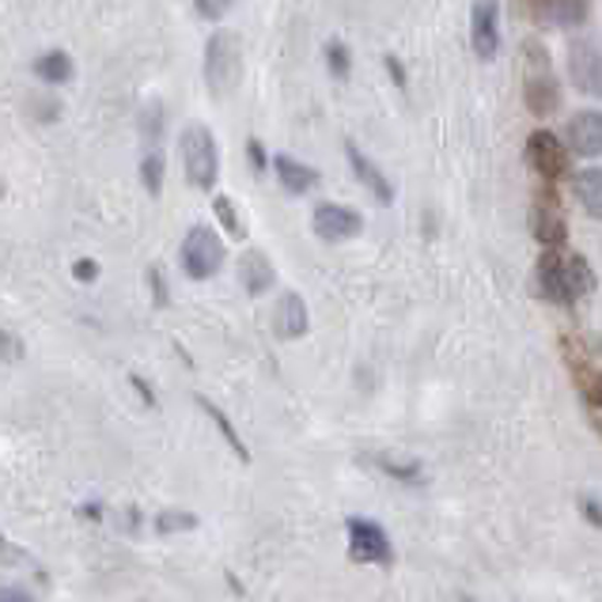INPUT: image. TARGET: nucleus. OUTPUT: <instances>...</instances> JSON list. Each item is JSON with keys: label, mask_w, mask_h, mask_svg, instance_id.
Segmentation results:
<instances>
[{"label": "nucleus", "mask_w": 602, "mask_h": 602, "mask_svg": "<svg viewBox=\"0 0 602 602\" xmlns=\"http://www.w3.org/2000/svg\"><path fill=\"white\" fill-rule=\"evenodd\" d=\"M0 561H8V565H23V553H12V545L4 542V535H0Z\"/></svg>", "instance_id": "30"}, {"label": "nucleus", "mask_w": 602, "mask_h": 602, "mask_svg": "<svg viewBox=\"0 0 602 602\" xmlns=\"http://www.w3.org/2000/svg\"><path fill=\"white\" fill-rule=\"evenodd\" d=\"M530 235H535L545 250L568 247V220L550 189H542V194L535 197V205H530Z\"/></svg>", "instance_id": "8"}, {"label": "nucleus", "mask_w": 602, "mask_h": 602, "mask_svg": "<svg viewBox=\"0 0 602 602\" xmlns=\"http://www.w3.org/2000/svg\"><path fill=\"white\" fill-rule=\"evenodd\" d=\"M386 73H391V81L398 84V87H406V69H402L394 58H386Z\"/></svg>", "instance_id": "32"}, {"label": "nucleus", "mask_w": 602, "mask_h": 602, "mask_svg": "<svg viewBox=\"0 0 602 602\" xmlns=\"http://www.w3.org/2000/svg\"><path fill=\"white\" fill-rule=\"evenodd\" d=\"M527 168L542 182H557L568 171V148L550 130H535L527 137Z\"/></svg>", "instance_id": "9"}, {"label": "nucleus", "mask_w": 602, "mask_h": 602, "mask_svg": "<svg viewBox=\"0 0 602 602\" xmlns=\"http://www.w3.org/2000/svg\"><path fill=\"white\" fill-rule=\"evenodd\" d=\"M179 258H182L186 277H194V281H209V277L224 266V243H220V235L212 232V228L197 224V228H189L186 239H182Z\"/></svg>", "instance_id": "5"}, {"label": "nucleus", "mask_w": 602, "mask_h": 602, "mask_svg": "<svg viewBox=\"0 0 602 602\" xmlns=\"http://www.w3.org/2000/svg\"><path fill=\"white\" fill-rule=\"evenodd\" d=\"M311 228L322 243H345V239H356V235L364 232V217L356 209H348V205L322 201V205H315Z\"/></svg>", "instance_id": "11"}, {"label": "nucleus", "mask_w": 602, "mask_h": 602, "mask_svg": "<svg viewBox=\"0 0 602 602\" xmlns=\"http://www.w3.org/2000/svg\"><path fill=\"white\" fill-rule=\"evenodd\" d=\"M140 179H145L148 194H160L163 189V156H160V148H152V152L145 156V163H140Z\"/></svg>", "instance_id": "23"}, {"label": "nucleus", "mask_w": 602, "mask_h": 602, "mask_svg": "<svg viewBox=\"0 0 602 602\" xmlns=\"http://www.w3.org/2000/svg\"><path fill=\"white\" fill-rule=\"evenodd\" d=\"M576 197H580L583 212H588L591 220H602V168H588L576 174L573 182Z\"/></svg>", "instance_id": "18"}, {"label": "nucleus", "mask_w": 602, "mask_h": 602, "mask_svg": "<svg viewBox=\"0 0 602 602\" xmlns=\"http://www.w3.org/2000/svg\"><path fill=\"white\" fill-rule=\"evenodd\" d=\"M194 8H197V15H201V20H224L228 12H232L235 8V0H194Z\"/></svg>", "instance_id": "26"}, {"label": "nucleus", "mask_w": 602, "mask_h": 602, "mask_svg": "<svg viewBox=\"0 0 602 602\" xmlns=\"http://www.w3.org/2000/svg\"><path fill=\"white\" fill-rule=\"evenodd\" d=\"M243 81V46L232 30H217V35L205 42V84L217 99H228V95L239 87Z\"/></svg>", "instance_id": "2"}, {"label": "nucleus", "mask_w": 602, "mask_h": 602, "mask_svg": "<svg viewBox=\"0 0 602 602\" xmlns=\"http://www.w3.org/2000/svg\"><path fill=\"white\" fill-rule=\"evenodd\" d=\"M179 152H182V171H186L189 186L197 189H212L220 179V148L205 125H186L179 137Z\"/></svg>", "instance_id": "3"}, {"label": "nucleus", "mask_w": 602, "mask_h": 602, "mask_svg": "<svg viewBox=\"0 0 602 602\" xmlns=\"http://www.w3.org/2000/svg\"><path fill=\"white\" fill-rule=\"evenodd\" d=\"M345 156H348V168L356 171V179H360L364 186H368L371 194L379 197V201H383V205H391V201H394V186H391V182H386V174L379 171L376 163H371L368 156H364L360 148L353 145V140H345Z\"/></svg>", "instance_id": "15"}, {"label": "nucleus", "mask_w": 602, "mask_h": 602, "mask_svg": "<svg viewBox=\"0 0 602 602\" xmlns=\"http://www.w3.org/2000/svg\"><path fill=\"white\" fill-rule=\"evenodd\" d=\"M197 406H201L205 414L212 417V425H217L220 435H224V440H228V447H232L235 455H239V463H250V451H247V443H243V440H239V432L232 429V421H228V417H224V409H217L209 398H201V394H197Z\"/></svg>", "instance_id": "21"}, {"label": "nucleus", "mask_w": 602, "mask_h": 602, "mask_svg": "<svg viewBox=\"0 0 602 602\" xmlns=\"http://www.w3.org/2000/svg\"><path fill=\"white\" fill-rule=\"evenodd\" d=\"M35 73H38V81H46V84H69L73 81V61H69V53L50 50L35 61Z\"/></svg>", "instance_id": "20"}, {"label": "nucleus", "mask_w": 602, "mask_h": 602, "mask_svg": "<svg viewBox=\"0 0 602 602\" xmlns=\"http://www.w3.org/2000/svg\"><path fill=\"white\" fill-rule=\"evenodd\" d=\"M470 46L481 61H493L501 53V0H474Z\"/></svg>", "instance_id": "10"}, {"label": "nucleus", "mask_w": 602, "mask_h": 602, "mask_svg": "<svg viewBox=\"0 0 602 602\" xmlns=\"http://www.w3.org/2000/svg\"><path fill=\"white\" fill-rule=\"evenodd\" d=\"M568 76L576 91L588 99H602V42L599 38H576L568 46Z\"/></svg>", "instance_id": "7"}, {"label": "nucleus", "mask_w": 602, "mask_h": 602, "mask_svg": "<svg viewBox=\"0 0 602 602\" xmlns=\"http://www.w3.org/2000/svg\"><path fill=\"white\" fill-rule=\"evenodd\" d=\"M583 512H588V519L595 523V527H602V508H599V501H591V496H588V501H583Z\"/></svg>", "instance_id": "34"}, {"label": "nucleus", "mask_w": 602, "mask_h": 602, "mask_svg": "<svg viewBox=\"0 0 602 602\" xmlns=\"http://www.w3.org/2000/svg\"><path fill=\"white\" fill-rule=\"evenodd\" d=\"M371 463H376L379 470L391 474V478H398V481H421V466L417 463H391V458H383V455H376Z\"/></svg>", "instance_id": "25"}, {"label": "nucleus", "mask_w": 602, "mask_h": 602, "mask_svg": "<svg viewBox=\"0 0 602 602\" xmlns=\"http://www.w3.org/2000/svg\"><path fill=\"white\" fill-rule=\"evenodd\" d=\"M573 383H576V391H580V398L591 406V414H602V368H591V364L576 360Z\"/></svg>", "instance_id": "19"}, {"label": "nucleus", "mask_w": 602, "mask_h": 602, "mask_svg": "<svg viewBox=\"0 0 602 602\" xmlns=\"http://www.w3.org/2000/svg\"><path fill=\"white\" fill-rule=\"evenodd\" d=\"M599 348H602V342H599Z\"/></svg>", "instance_id": "37"}, {"label": "nucleus", "mask_w": 602, "mask_h": 602, "mask_svg": "<svg viewBox=\"0 0 602 602\" xmlns=\"http://www.w3.org/2000/svg\"><path fill=\"white\" fill-rule=\"evenodd\" d=\"M591 421H595V429H599V435H602V414H591Z\"/></svg>", "instance_id": "35"}, {"label": "nucleus", "mask_w": 602, "mask_h": 602, "mask_svg": "<svg viewBox=\"0 0 602 602\" xmlns=\"http://www.w3.org/2000/svg\"><path fill=\"white\" fill-rule=\"evenodd\" d=\"M0 602H35V599L20 588H0Z\"/></svg>", "instance_id": "31"}, {"label": "nucleus", "mask_w": 602, "mask_h": 602, "mask_svg": "<svg viewBox=\"0 0 602 602\" xmlns=\"http://www.w3.org/2000/svg\"><path fill=\"white\" fill-rule=\"evenodd\" d=\"M538 288L550 304L557 307H573L580 296H588L595 288V273H591L588 258L583 255H568V250H545L538 258Z\"/></svg>", "instance_id": "1"}, {"label": "nucleus", "mask_w": 602, "mask_h": 602, "mask_svg": "<svg viewBox=\"0 0 602 602\" xmlns=\"http://www.w3.org/2000/svg\"><path fill=\"white\" fill-rule=\"evenodd\" d=\"M247 152H250V163H255L258 171L266 168V152H261V145H258V140H250V145H247Z\"/></svg>", "instance_id": "33"}, {"label": "nucleus", "mask_w": 602, "mask_h": 602, "mask_svg": "<svg viewBox=\"0 0 602 602\" xmlns=\"http://www.w3.org/2000/svg\"><path fill=\"white\" fill-rule=\"evenodd\" d=\"M239 281H243V288H247V296H266L277 281L273 261L261 255V250H247V255L239 258Z\"/></svg>", "instance_id": "16"}, {"label": "nucleus", "mask_w": 602, "mask_h": 602, "mask_svg": "<svg viewBox=\"0 0 602 602\" xmlns=\"http://www.w3.org/2000/svg\"><path fill=\"white\" fill-rule=\"evenodd\" d=\"M212 212H217L220 224L228 228V235H235V239H247V228H243V220H239V212H235V201H232V197L220 194L217 201H212Z\"/></svg>", "instance_id": "22"}, {"label": "nucleus", "mask_w": 602, "mask_h": 602, "mask_svg": "<svg viewBox=\"0 0 602 602\" xmlns=\"http://www.w3.org/2000/svg\"><path fill=\"white\" fill-rule=\"evenodd\" d=\"M591 12V0H535V15L550 27H580Z\"/></svg>", "instance_id": "13"}, {"label": "nucleus", "mask_w": 602, "mask_h": 602, "mask_svg": "<svg viewBox=\"0 0 602 602\" xmlns=\"http://www.w3.org/2000/svg\"><path fill=\"white\" fill-rule=\"evenodd\" d=\"M73 273H76V281H84V284H91L95 277H99V261H91V258H81L73 266Z\"/></svg>", "instance_id": "29"}, {"label": "nucleus", "mask_w": 602, "mask_h": 602, "mask_svg": "<svg viewBox=\"0 0 602 602\" xmlns=\"http://www.w3.org/2000/svg\"><path fill=\"white\" fill-rule=\"evenodd\" d=\"M273 171H277V182H281L288 194H307V189H315L319 186V171L315 168H307V163H299V160H292V156H273Z\"/></svg>", "instance_id": "17"}, {"label": "nucleus", "mask_w": 602, "mask_h": 602, "mask_svg": "<svg viewBox=\"0 0 602 602\" xmlns=\"http://www.w3.org/2000/svg\"><path fill=\"white\" fill-rule=\"evenodd\" d=\"M307 304L299 299V292H284L281 304H277V319H273V330L277 337H284V342H296V337L307 334Z\"/></svg>", "instance_id": "14"}, {"label": "nucleus", "mask_w": 602, "mask_h": 602, "mask_svg": "<svg viewBox=\"0 0 602 602\" xmlns=\"http://www.w3.org/2000/svg\"><path fill=\"white\" fill-rule=\"evenodd\" d=\"M565 137L576 156H588V160L602 156V110H580V114H573L568 118Z\"/></svg>", "instance_id": "12"}, {"label": "nucleus", "mask_w": 602, "mask_h": 602, "mask_svg": "<svg viewBox=\"0 0 602 602\" xmlns=\"http://www.w3.org/2000/svg\"><path fill=\"white\" fill-rule=\"evenodd\" d=\"M345 530H348V553H353V561H360V565H391L394 561L391 538H386V530L376 519L348 516Z\"/></svg>", "instance_id": "6"}, {"label": "nucleus", "mask_w": 602, "mask_h": 602, "mask_svg": "<svg viewBox=\"0 0 602 602\" xmlns=\"http://www.w3.org/2000/svg\"><path fill=\"white\" fill-rule=\"evenodd\" d=\"M327 65H330V73H334L337 81H348L353 61H348V46L345 42H330L327 46Z\"/></svg>", "instance_id": "24"}, {"label": "nucleus", "mask_w": 602, "mask_h": 602, "mask_svg": "<svg viewBox=\"0 0 602 602\" xmlns=\"http://www.w3.org/2000/svg\"><path fill=\"white\" fill-rule=\"evenodd\" d=\"M527 81H523V102L535 118H550L561 107V87L557 76L550 73V58L542 53L538 42H527Z\"/></svg>", "instance_id": "4"}, {"label": "nucleus", "mask_w": 602, "mask_h": 602, "mask_svg": "<svg viewBox=\"0 0 602 602\" xmlns=\"http://www.w3.org/2000/svg\"><path fill=\"white\" fill-rule=\"evenodd\" d=\"M156 527H160V530H194L197 519L189 516V512H186V516H174V512H168V516L156 519Z\"/></svg>", "instance_id": "27"}, {"label": "nucleus", "mask_w": 602, "mask_h": 602, "mask_svg": "<svg viewBox=\"0 0 602 602\" xmlns=\"http://www.w3.org/2000/svg\"><path fill=\"white\" fill-rule=\"evenodd\" d=\"M148 284H152L156 307H168V284H163V269H160V266L148 269Z\"/></svg>", "instance_id": "28"}, {"label": "nucleus", "mask_w": 602, "mask_h": 602, "mask_svg": "<svg viewBox=\"0 0 602 602\" xmlns=\"http://www.w3.org/2000/svg\"><path fill=\"white\" fill-rule=\"evenodd\" d=\"M463 602H474V599H463Z\"/></svg>", "instance_id": "36"}]
</instances>
